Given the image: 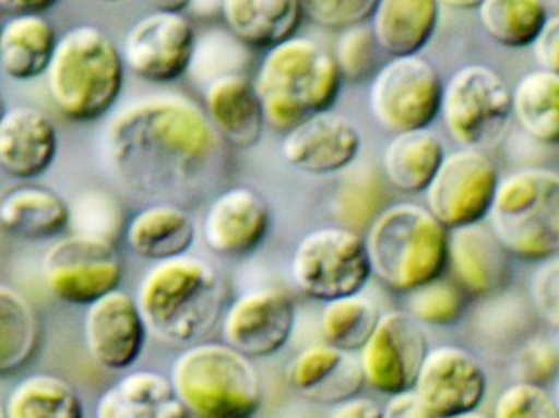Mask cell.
I'll use <instances>...</instances> for the list:
<instances>
[{
	"label": "cell",
	"mask_w": 559,
	"mask_h": 418,
	"mask_svg": "<svg viewBox=\"0 0 559 418\" xmlns=\"http://www.w3.org/2000/svg\"><path fill=\"white\" fill-rule=\"evenodd\" d=\"M532 46L542 71L559 75V15L548 16Z\"/></svg>",
	"instance_id": "cell-46"
},
{
	"label": "cell",
	"mask_w": 559,
	"mask_h": 418,
	"mask_svg": "<svg viewBox=\"0 0 559 418\" xmlns=\"http://www.w3.org/2000/svg\"><path fill=\"white\" fill-rule=\"evenodd\" d=\"M429 350L423 325L407 312L381 314L373 335L358 354L365 384L388 397L409 393Z\"/></svg>",
	"instance_id": "cell-13"
},
{
	"label": "cell",
	"mask_w": 559,
	"mask_h": 418,
	"mask_svg": "<svg viewBox=\"0 0 559 418\" xmlns=\"http://www.w3.org/2000/svg\"><path fill=\"white\" fill-rule=\"evenodd\" d=\"M414 393L436 418L476 413L488 394V374L465 348L442 345L424 358Z\"/></svg>",
	"instance_id": "cell-15"
},
{
	"label": "cell",
	"mask_w": 559,
	"mask_h": 418,
	"mask_svg": "<svg viewBox=\"0 0 559 418\" xmlns=\"http://www.w3.org/2000/svg\"><path fill=\"white\" fill-rule=\"evenodd\" d=\"M222 2H215V0H195V2L189 3V12H193V15L203 16L209 19L213 15H222Z\"/></svg>",
	"instance_id": "cell-50"
},
{
	"label": "cell",
	"mask_w": 559,
	"mask_h": 418,
	"mask_svg": "<svg viewBox=\"0 0 559 418\" xmlns=\"http://www.w3.org/2000/svg\"><path fill=\"white\" fill-rule=\"evenodd\" d=\"M69 210H71L69 227L72 234L94 237L114 246L121 236H124L127 223H124L123 208L108 193L100 190L82 193L72 205H69Z\"/></svg>",
	"instance_id": "cell-38"
},
{
	"label": "cell",
	"mask_w": 559,
	"mask_h": 418,
	"mask_svg": "<svg viewBox=\"0 0 559 418\" xmlns=\"http://www.w3.org/2000/svg\"><path fill=\"white\" fill-rule=\"evenodd\" d=\"M335 213L344 227L368 229L386 206V190L373 169H364L352 176L338 190Z\"/></svg>",
	"instance_id": "cell-37"
},
{
	"label": "cell",
	"mask_w": 559,
	"mask_h": 418,
	"mask_svg": "<svg viewBox=\"0 0 559 418\" xmlns=\"http://www.w3.org/2000/svg\"><path fill=\"white\" fill-rule=\"evenodd\" d=\"M195 237L192 216L169 203L141 210L131 217L124 229V240L131 252L154 263L187 255Z\"/></svg>",
	"instance_id": "cell-26"
},
{
	"label": "cell",
	"mask_w": 559,
	"mask_h": 418,
	"mask_svg": "<svg viewBox=\"0 0 559 418\" xmlns=\"http://www.w3.org/2000/svg\"><path fill=\"white\" fill-rule=\"evenodd\" d=\"M442 95V79L432 62L420 55L391 58L371 79L368 107L384 130L409 133L436 121Z\"/></svg>",
	"instance_id": "cell-10"
},
{
	"label": "cell",
	"mask_w": 559,
	"mask_h": 418,
	"mask_svg": "<svg viewBox=\"0 0 559 418\" xmlns=\"http://www.w3.org/2000/svg\"><path fill=\"white\" fill-rule=\"evenodd\" d=\"M95 418L192 417L177 397L170 378L138 370L124 374L98 397Z\"/></svg>",
	"instance_id": "cell-24"
},
{
	"label": "cell",
	"mask_w": 559,
	"mask_h": 418,
	"mask_svg": "<svg viewBox=\"0 0 559 418\" xmlns=\"http://www.w3.org/2000/svg\"><path fill=\"white\" fill-rule=\"evenodd\" d=\"M39 345V319L28 299L0 285V378L22 371Z\"/></svg>",
	"instance_id": "cell-32"
},
{
	"label": "cell",
	"mask_w": 559,
	"mask_h": 418,
	"mask_svg": "<svg viewBox=\"0 0 559 418\" xmlns=\"http://www.w3.org/2000/svg\"><path fill=\"white\" fill-rule=\"evenodd\" d=\"M381 312L373 299L354 295L325 302L319 318L324 344L345 351L360 354L380 322Z\"/></svg>",
	"instance_id": "cell-34"
},
{
	"label": "cell",
	"mask_w": 559,
	"mask_h": 418,
	"mask_svg": "<svg viewBox=\"0 0 559 418\" xmlns=\"http://www.w3.org/2000/svg\"><path fill=\"white\" fill-rule=\"evenodd\" d=\"M58 38L45 15L12 16L0 29V71L16 82L46 74Z\"/></svg>",
	"instance_id": "cell-29"
},
{
	"label": "cell",
	"mask_w": 559,
	"mask_h": 418,
	"mask_svg": "<svg viewBox=\"0 0 559 418\" xmlns=\"http://www.w3.org/2000/svg\"><path fill=\"white\" fill-rule=\"evenodd\" d=\"M452 418H491L486 416V414L479 413V410H476V413L472 414H465V416H459V417H452Z\"/></svg>",
	"instance_id": "cell-52"
},
{
	"label": "cell",
	"mask_w": 559,
	"mask_h": 418,
	"mask_svg": "<svg viewBox=\"0 0 559 418\" xmlns=\"http://www.w3.org/2000/svg\"><path fill=\"white\" fill-rule=\"evenodd\" d=\"M286 377L302 399L319 406H341L358 397L365 386L358 358L328 344L299 351L289 361Z\"/></svg>",
	"instance_id": "cell-20"
},
{
	"label": "cell",
	"mask_w": 559,
	"mask_h": 418,
	"mask_svg": "<svg viewBox=\"0 0 559 418\" xmlns=\"http://www.w3.org/2000/svg\"><path fill=\"white\" fill-rule=\"evenodd\" d=\"M5 101H3L2 94H0V120H2L3 115H5Z\"/></svg>",
	"instance_id": "cell-53"
},
{
	"label": "cell",
	"mask_w": 559,
	"mask_h": 418,
	"mask_svg": "<svg viewBox=\"0 0 559 418\" xmlns=\"http://www.w3.org/2000/svg\"><path fill=\"white\" fill-rule=\"evenodd\" d=\"M123 275L114 243L79 234L59 239L43 259L46 286L64 304L88 308L120 289Z\"/></svg>",
	"instance_id": "cell-11"
},
{
	"label": "cell",
	"mask_w": 559,
	"mask_h": 418,
	"mask_svg": "<svg viewBox=\"0 0 559 418\" xmlns=\"http://www.w3.org/2000/svg\"><path fill=\"white\" fill-rule=\"evenodd\" d=\"M0 418H7L5 406H2V404H0Z\"/></svg>",
	"instance_id": "cell-54"
},
{
	"label": "cell",
	"mask_w": 559,
	"mask_h": 418,
	"mask_svg": "<svg viewBox=\"0 0 559 418\" xmlns=\"http://www.w3.org/2000/svg\"><path fill=\"white\" fill-rule=\"evenodd\" d=\"M146 338L147 329L136 299L123 289L104 296L85 311V348L104 370H130L140 360Z\"/></svg>",
	"instance_id": "cell-17"
},
{
	"label": "cell",
	"mask_w": 559,
	"mask_h": 418,
	"mask_svg": "<svg viewBox=\"0 0 559 418\" xmlns=\"http://www.w3.org/2000/svg\"><path fill=\"white\" fill-rule=\"evenodd\" d=\"M498 170L481 151L447 154L426 190L427 211L447 230L475 226L488 217L499 187Z\"/></svg>",
	"instance_id": "cell-12"
},
{
	"label": "cell",
	"mask_w": 559,
	"mask_h": 418,
	"mask_svg": "<svg viewBox=\"0 0 559 418\" xmlns=\"http://www.w3.org/2000/svg\"><path fill=\"white\" fill-rule=\"evenodd\" d=\"M466 295L453 279L440 278L407 295L406 312L420 325L450 327L465 314Z\"/></svg>",
	"instance_id": "cell-36"
},
{
	"label": "cell",
	"mask_w": 559,
	"mask_h": 418,
	"mask_svg": "<svg viewBox=\"0 0 559 418\" xmlns=\"http://www.w3.org/2000/svg\"><path fill=\"white\" fill-rule=\"evenodd\" d=\"M531 299L535 314L559 331V255L545 260L531 279Z\"/></svg>",
	"instance_id": "cell-45"
},
{
	"label": "cell",
	"mask_w": 559,
	"mask_h": 418,
	"mask_svg": "<svg viewBox=\"0 0 559 418\" xmlns=\"http://www.w3.org/2000/svg\"><path fill=\"white\" fill-rule=\"evenodd\" d=\"M0 29H2V23H0Z\"/></svg>",
	"instance_id": "cell-56"
},
{
	"label": "cell",
	"mask_w": 559,
	"mask_h": 418,
	"mask_svg": "<svg viewBox=\"0 0 559 418\" xmlns=\"http://www.w3.org/2000/svg\"><path fill=\"white\" fill-rule=\"evenodd\" d=\"M46 87L56 110L72 123H92L117 105L124 62L114 39L95 25H78L59 36Z\"/></svg>",
	"instance_id": "cell-3"
},
{
	"label": "cell",
	"mask_w": 559,
	"mask_h": 418,
	"mask_svg": "<svg viewBox=\"0 0 559 418\" xmlns=\"http://www.w3.org/2000/svg\"><path fill=\"white\" fill-rule=\"evenodd\" d=\"M449 265L453 282L479 298L501 295L511 278L508 250L481 224L449 230Z\"/></svg>",
	"instance_id": "cell-22"
},
{
	"label": "cell",
	"mask_w": 559,
	"mask_h": 418,
	"mask_svg": "<svg viewBox=\"0 0 559 418\" xmlns=\"http://www.w3.org/2000/svg\"><path fill=\"white\" fill-rule=\"evenodd\" d=\"M364 239L373 276L400 295L440 278L449 265V230L413 203L388 206Z\"/></svg>",
	"instance_id": "cell-5"
},
{
	"label": "cell",
	"mask_w": 559,
	"mask_h": 418,
	"mask_svg": "<svg viewBox=\"0 0 559 418\" xmlns=\"http://www.w3.org/2000/svg\"><path fill=\"white\" fill-rule=\"evenodd\" d=\"M205 110L180 95H151L121 108L102 138L105 163L133 192L163 193L195 179L215 153Z\"/></svg>",
	"instance_id": "cell-1"
},
{
	"label": "cell",
	"mask_w": 559,
	"mask_h": 418,
	"mask_svg": "<svg viewBox=\"0 0 559 418\" xmlns=\"http://www.w3.org/2000/svg\"><path fill=\"white\" fill-rule=\"evenodd\" d=\"M488 219L508 253L524 260L559 255V174L524 169L506 177Z\"/></svg>",
	"instance_id": "cell-7"
},
{
	"label": "cell",
	"mask_w": 559,
	"mask_h": 418,
	"mask_svg": "<svg viewBox=\"0 0 559 418\" xmlns=\"http://www.w3.org/2000/svg\"><path fill=\"white\" fill-rule=\"evenodd\" d=\"M377 0H306L302 12L316 25L328 29L367 25L373 16Z\"/></svg>",
	"instance_id": "cell-42"
},
{
	"label": "cell",
	"mask_w": 559,
	"mask_h": 418,
	"mask_svg": "<svg viewBox=\"0 0 559 418\" xmlns=\"http://www.w3.org/2000/svg\"><path fill=\"white\" fill-rule=\"evenodd\" d=\"M483 0L479 2H472V0H456V2H445L443 5L452 7L456 10H478L481 5Z\"/></svg>",
	"instance_id": "cell-51"
},
{
	"label": "cell",
	"mask_w": 559,
	"mask_h": 418,
	"mask_svg": "<svg viewBox=\"0 0 559 418\" xmlns=\"http://www.w3.org/2000/svg\"><path fill=\"white\" fill-rule=\"evenodd\" d=\"M246 62L248 46L229 32H210L197 39L189 74L209 85L225 75L245 74Z\"/></svg>",
	"instance_id": "cell-39"
},
{
	"label": "cell",
	"mask_w": 559,
	"mask_h": 418,
	"mask_svg": "<svg viewBox=\"0 0 559 418\" xmlns=\"http://www.w3.org/2000/svg\"><path fill=\"white\" fill-rule=\"evenodd\" d=\"M492 418H559V407L547 387L514 383L499 394Z\"/></svg>",
	"instance_id": "cell-41"
},
{
	"label": "cell",
	"mask_w": 559,
	"mask_h": 418,
	"mask_svg": "<svg viewBox=\"0 0 559 418\" xmlns=\"http://www.w3.org/2000/svg\"><path fill=\"white\" fill-rule=\"evenodd\" d=\"M56 0H0V13L12 16L43 15L56 5Z\"/></svg>",
	"instance_id": "cell-49"
},
{
	"label": "cell",
	"mask_w": 559,
	"mask_h": 418,
	"mask_svg": "<svg viewBox=\"0 0 559 418\" xmlns=\"http://www.w3.org/2000/svg\"><path fill=\"white\" fill-rule=\"evenodd\" d=\"M555 399H557L558 407H559V380H558V384H557V393H555Z\"/></svg>",
	"instance_id": "cell-55"
},
{
	"label": "cell",
	"mask_w": 559,
	"mask_h": 418,
	"mask_svg": "<svg viewBox=\"0 0 559 418\" xmlns=\"http://www.w3.org/2000/svg\"><path fill=\"white\" fill-rule=\"evenodd\" d=\"M295 325L296 306L285 291L252 289L231 302L223 315L222 335L226 345L255 360L282 351Z\"/></svg>",
	"instance_id": "cell-16"
},
{
	"label": "cell",
	"mask_w": 559,
	"mask_h": 418,
	"mask_svg": "<svg viewBox=\"0 0 559 418\" xmlns=\"http://www.w3.org/2000/svg\"><path fill=\"white\" fill-rule=\"evenodd\" d=\"M439 16L440 3L433 0H378L370 28L381 51L406 58L429 45Z\"/></svg>",
	"instance_id": "cell-27"
},
{
	"label": "cell",
	"mask_w": 559,
	"mask_h": 418,
	"mask_svg": "<svg viewBox=\"0 0 559 418\" xmlns=\"http://www.w3.org/2000/svg\"><path fill=\"white\" fill-rule=\"evenodd\" d=\"M481 312V329L491 337L514 338L531 325V311L518 296L496 295Z\"/></svg>",
	"instance_id": "cell-44"
},
{
	"label": "cell",
	"mask_w": 559,
	"mask_h": 418,
	"mask_svg": "<svg viewBox=\"0 0 559 418\" xmlns=\"http://www.w3.org/2000/svg\"><path fill=\"white\" fill-rule=\"evenodd\" d=\"M512 115L537 143L559 146V75L535 71L512 92Z\"/></svg>",
	"instance_id": "cell-31"
},
{
	"label": "cell",
	"mask_w": 559,
	"mask_h": 418,
	"mask_svg": "<svg viewBox=\"0 0 559 418\" xmlns=\"http://www.w3.org/2000/svg\"><path fill=\"white\" fill-rule=\"evenodd\" d=\"M329 418H383V407L368 397H354L335 406Z\"/></svg>",
	"instance_id": "cell-48"
},
{
	"label": "cell",
	"mask_w": 559,
	"mask_h": 418,
	"mask_svg": "<svg viewBox=\"0 0 559 418\" xmlns=\"http://www.w3.org/2000/svg\"><path fill=\"white\" fill-rule=\"evenodd\" d=\"M252 82L265 124L286 134L311 115L331 110L342 77L331 52L312 39L295 36L265 52Z\"/></svg>",
	"instance_id": "cell-4"
},
{
	"label": "cell",
	"mask_w": 559,
	"mask_h": 418,
	"mask_svg": "<svg viewBox=\"0 0 559 418\" xmlns=\"http://www.w3.org/2000/svg\"><path fill=\"white\" fill-rule=\"evenodd\" d=\"M197 36L186 13L156 12L138 20L121 43L124 68L153 84L189 74Z\"/></svg>",
	"instance_id": "cell-14"
},
{
	"label": "cell",
	"mask_w": 559,
	"mask_h": 418,
	"mask_svg": "<svg viewBox=\"0 0 559 418\" xmlns=\"http://www.w3.org/2000/svg\"><path fill=\"white\" fill-rule=\"evenodd\" d=\"M170 383L192 418H254L261 377L252 360L225 342H200L174 360Z\"/></svg>",
	"instance_id": "cell-6"
},
{
	"label": "cell",
	"mask_w": 559,
	"mask_h": 418,
	"mask_svg": "<svg viewBox=\"0 0 559 418\" xmlns=\"http://www.w3.org/2000/svg\"><path fill=\"white\" fill-rule=\"evenodd\" d=\"M7 418H85L78 391L55 374H32L7 397Z\"/></svg>",
	"instance_id": "cell-33"
},
{
	"label": "cell",
	"mask_w": 559,
	"mask_h": 418,
	"mask_svg": "<svg viewBox=\"0 0 559 418\" xmlns=\"http://www.w3.org/2000/svg\"><path fill=\"white\" fill-rule=\"evenodd\" d=\"M443 123L463 150L496 146L512 117V92L501 75L486 65H466L443 85Z\"/></svg>",
	"instance_id": "cell-9"
},
{
	"label": "cell",
	"mask_w": 559,
	"mask_h": 418,
	"mask_svg": "<svg viewBox=\"0 0 559 418\" xmlns=\"http://www.w3.org/2000/svg\"><path fill=\"white\" fill-rule=\"evenodd\" d=\"M58 130L45 111L13 107L0 120V169L32 180L48 172L58 156Z\"/></svg>",
	"instance_id": "cell-21"
},
{
	"label": "cell",
	"mask_w": 559,
	"mask_h": 418,
	"mask_svg": "<svg viewBox=\"0 0 559 418\" xmlns=\"http://www.w3.org/2000/svg\"><path fill=\"white\" fill-rule=\"evenodd\" d=\"M136 304L147 335L192 347L209 337L223 312V283L205 260L183 255L154 263L141 279Z\"/></svg>",
	"instance_id": "cell-2"
},
{
	"label": "cell",
	"mask_w": 559,
	"mask_h": 418,
	"mask_svg": "<svg viewBox=\"0 0 559 418\" xmlns=\"http://www.w3.org/2000/svg\"><path fill=\"white\" fill-rule=\"evenodd\" d=\"M203 110L215 133L239 150H249L261 140L264 110L254 82L245 74L225 75L205 85Z\"/></svg>",
	"instance_id": "cell-23"
},
{
	"label": "cell",
	"mask_w": 559,
	"mask_h": 418,
	"mask_svg": "<svg viewBox=\"0 0 559 418\" xmlns=\"http://www.w3.org/2000/svg\"><path fill=\"white\" fill-rule=\"evenodd\" d=\"M445 157V146L432 131L394 134L383 154L384 177L400 192L424 193Z\"/></svg>",
	"instance_id": "cell-30"
},
{
	"label": "cell",
	"mask_w": 559,
	"mask_h": 418,
	"mask_svg": "<svg viewBox=\"0 0 559 418\" xmlns=\"http://www.w3.org/2000/svg\"><path fill=\"white\" fill-rule=\"evenodd\" d=\"M514 377L518 383L547 387L559 380V351L550 342L535 338L515 355Z\"/></svg>",
	"instance_id": "cell-43"
},
{
	"label": "cell",
	"mask_w": 559,
	"mask_h": 418,
	"mask_svg": "<svg viewBox=\"0 0 559 418\" xmlns=\"http://www.w3.org/2000/svg\"><path fill=\"white\" fill-rule=\"evenodd\" d=\"M383 418H436L426 406L420 403L414 391L388 397L383 407Z\"/></svg>",
	"instance_id": "cell-47"
},
{
	"label": "cell",
	"mask_w": 559,
	"mask_h": 418,
	"mask_svg": "<svg viewBox=\"0 0 559 418\" xmlns=\"http://www.w3.org/2000/svg\"><path fill=\"white\" fill-rule=\"evenodd\" d=\"M271 229V210L248 187L226 190L213 200L203 219V237L212 252L245 256L254 252Z\"/></svg>",
	"instance_id": "cell-19"
},
{
	"label": "cell",
	"mask_w": 559,
	"mask_h": 418,
	"mask_svg": "<svg viewBox=\"0 0 559 418\" xmlns=\"http://www.w3.org/2000/svg\"><path fill=\"white\" fill-rule=\"evenodd\" d=\"M222 16L242 45L269 51L295 38L305 12L299 0H223Z\"/></svg>",
	"instance_id": "cell-25"
},
{
	"label": "cell",
	"mask_w": 559,
	"mask_h": 418,
	"mask_svg": "<svg viewBox=\"0 0 559 418\" xmlns=\"http://www.w3.org/2000/svg\"><path fill=\"white\" fill-rule=\"evenodd\" d=\"M361 134L344 115H311L285 134L282 154L293 169L324 177L344 172L360 156Z\"/></svg>",
	"instance_id": "cell-18"
},
{
	"label": "cell",
	"mask_w": 559,
	"mask_h": 418,
	"mask_svg": "<svg viewBox=\"0 0 559 418\" xmlns=\"http://www.w3.org/2000/svg\"><path fill=\"white\" fill-rule=\"evenodd\" d=\"M380 51L370 26L360 25L341 32L332 58L342 81L358 84L377 74Z\"/></svg>",
	"instance_id": "cell-40"
},
{
	"label": "cell",
	"mask_w": 559,
	"mask_h": 418,
	"mask_svg": "<svg viewBox=\"0 0 559 418\" xmlns=\"http://www.w3.org/2000/svg\"><path fill=\"white\" fill-rule=\"evenodd\" d=\"M69 203L55 190L19 186L0 199V229L26 240H46L69 227Z\"/></svg>",
	"instance_id": "cell-28"
},
{
	"label": "cell",
	"mask_w": 559,
	"mask_h": 418,
	"mask_svg": "<svg viewBox=\"0 0 559 418\" xmlns=\"http://www.w3.org/2000/svg\"><path fill=\"white\" fill-rule=\"evenodd\" d=\"M478 15L486 33L508 48L534 45L550 16L538 0H483Z\"/></svg>",
	"instance_id": "cell-35"
},
{
	"label": "cell",
	"mask_w": 559,
	"mask_h": 418,
	"mask_svg": "<svg viewBox=\"0 0 559 418\" xmlns=\"http://www.w3.org/2000/svg\"><path fill=\"white\" fill-rule=\"evenodd\" d=\"M289 275L306 298L325 304L364 292L373 272L360 234L344 226H325L299 240Z\"/></svg>",
	"instance_id": "cell-8"
}]
</instances>
